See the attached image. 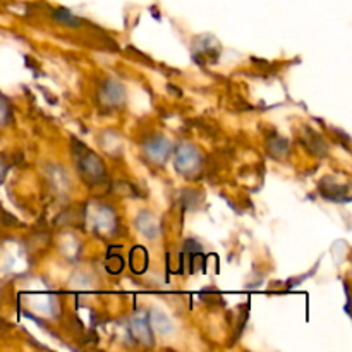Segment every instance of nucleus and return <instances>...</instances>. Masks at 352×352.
<instances>
[{
  "label": "nucleus",
  "mask_w": 352,
  "mask_h": 352,
  "mask_svg": "<svg viewBox=\"0 0 352 352\" xmlns=\"http://www.w3.org/2000/svg\"><path fill=\"white\" fill-rule=\"evenodd\" d=\"M79 148H81V153L79 155V168H81L82 175H88L91 181H100V179L103 177V174H105V167H103L102 160H100L96 155L89 153V151H86L85 148H82V144H79Z\"/></svg>",
  "instance_id": "nucleus-1"
},
{
  "label": "nucleus",
  "mask_w": 352,
  "mask_h": 352,
  "mask_svg": "<svg viewBox=\"0 0 352 352\" xmlns=\"http://www.w3.org/2000/svg\"><path fill=\"white\" fill-rule=\"evenodd\" d=\"M175 167L186 175L195 172L199 167V155L191 144H182L177 150V157H175Z\"/></svg>",
  "instance_id": "nucleus-2"
},
{
  "label": "nucleus",
  "mask_w": 352,
  "mask_h": 352,
  "mask_svg": "<svg viewBox=\"0 0 352 352\" xmlns=\"http://www.w3.org/2000/svg\"><path fill=\"white\" fill-rule=\"evenodd\" d=\"M144 150H146L148 155L153 153V157L151 158H153L155 162H160L167 157L170 148H168V143L164 140V138H155L153 141H150V143L144 146Z\"/></svg>",
  "instance_id": "nucleus-3"
},
{
  "label": "nucleus",
  "mask_w": 352,
  "mask_h": 352,
  "mask_svg": "<svg viewBox=\"0 0 352 352\" xmlns=\"http://www.w3.org/2000/svg\"><path fill=\"white\" fill-rule=\"evenodd\" d=\"M54 17L55 21H58V23L62 24H67V26H79V24H81V21H79L78 17L72 16L67 9H57L54 12Z\"/></svg>",
  "instance_id": "nucleus-4"
},
{
  "label": "nucleus",
  "mask_w": 352,
  "mask_h": 352,
  "mask_svg": "<svg viewBox=\"0 0 352 352\" xmlns=\"http://www.w3.org/2000/svg\"><path fill=\"white\" fill-rule=\"evenodd\" d=\"M7 117V109H6V105H3V103H0V124L3 122L2 119H6Z\"/></svg>",
  "instance_id": "nucleus-5"
}]
</instances>
